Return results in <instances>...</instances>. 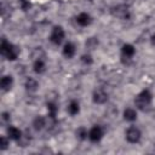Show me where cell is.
Returning <instances> with one entry per match:
<instances>
[{
  "label": "cell",
  "instance_id": "cell-1",
  "mask_svg": "<svg viewBox=\"0 0 155 155\" xmlns=\"http://www.w3.org/2000/svg\"><path fill=\"white\" fill-rule=\"evenodd\" d=\"M0 52H1V56L5 57L7 61H16L19 56V47L16 46L15 44L7 41L5 38L1 40V44H0Z\"/></svg>",
  "mask_w": 155,
  "mask_h": 155
},
{
  "label": "cell",
  "instance_id": "cell-2",
  "mask_svg": "<svg viewBox=\"0 0 155 155\" xmlns=\"http://www.w3.org/2000/svg\"><path fill=\"white\" fill-rule=\"evenodd\" d=\"M134 105L137 109L139 110H145L147 108L150 107L151 102H153V93L150 92V90L144 88L140 92H138L134 97Z\"/></svg>",
  "mask_w": 155,
  "mask_h": 155
},
{
  "label": "cell",
  "instance_id": "cell-3",
  "mask_svg": "<svg viewBox=\"0 0 155 155\" xmlns=\"http://www.w3.org/2000/svg\"><path fill=\"white\" fill-rule=\"evenodd\" d=\"M110 12L114 17L119 18V19H122V21H128L131 19V10L128 7V5L126 4H119V5H115L110 8Z\"/></svg>",
  "mask_w": 155,
  "mask_h": 155
},
{
  "label": "cell",
  "instance_id": "cell-4",
  "mask_svg": "<svg viewBox=\"0 0 155 155\" xmlns=\"http://www.w3.org/2000/svg\"><path fill=\"white\" fill-rule=\"evenodd\" d=\"M48 39H50L51 44H53L56 46H59L64 41V39H65V31H64L63 27L62 25H54V27H52Z\"/></svg>",
  "mask_w": 155,
  "mask_h": 155
},
{
  "label": "cell",
  "instance_id": "cell-5",
  "mask_svg": "<svg viewBox=\"0 0 155 155\" xmlns=\"http://www.w3.org/2000/svg\"><path fill=\"white\" fill-rule=\"evenodd\" d=\"M125 138L128 143L131 144H137L139 143L140 138H142V131L137 127V126H130L126 131H125Z\"/></svg>",
  "mask_w": 155,
  "mask_h": 155
},
{
  "label": "cell",
  "instance_id": "cell-6",
  "mask_svg": "<svg viewBox=\"0 0 155 155\" xmlns=\"http://www.w3.org/2000/svg\"><path fill=\"white\" fill-rule=\"evenodd\" d=\"M104 137V130L101 125H93L88 130V140L91 143H99Z\"/></svg>",
  "mask_w": 155,
  "mask_h": 155
},
{
  "label": "cell",
  "instance_id": "cell-7",
  "mask_svg": "<svg viewBox=\"0 0 155 155\" xmlns=\"http://www.w3.org/2000/svg\"><path fill=\"white\" fill-rule=\"evenodd\" d=\"M108 92L103 87H96L92 92V101L94 104H104L108 101Z\"/></svg>",
  "mask_w": 155,
  "mask_h": 155
},
{
  "label": "cell",
  "instance_id": "cell-8",
  "mask_svg": "<svg viewBox=\"0 0 155 155\" xmlns=\"http://www.w3.org/2000/svg\"><path fill=\"white\" fill-rule=\"evenodd\" d=\"M6 136H7V137H8L11 140L18 142V140L22 138V136H23V132H22V131H21L18 127L10 125V126L6 128Z\"/></svg>",
  "mask_w": 155,
  "mask_h": 155
},
{
  "label": "cell",
  "instance_id": "cell-9",
  "mask_svg": "<svg viewBox=\"0 0 155 155\" xmlns=\"http://www.w3.org/2000/svg\"><path fill=\"white\" fill-rule=\"evenodd\" d=\"M46 109H47V115H48V119L50 120H56V116L58 114V105H57V102L54 99H50L47 101L46 103Z\"/></svg>",
  "mask_w": 155,
  "mask_h": 155
},
{
  "label": "cell",
  "instance_id": "cell-10",
  "mask_svg": "<svg viewBox=\"0 0 155 155\" xmlns=\"http://www.w3.org/2000/svg\"><path fill=\"white\" fill-rule=\"evenodd\" d=\"M31 126H33V128H34L35 131L40 132V131H42L44 128L47 127V119H46L45 116H42V115H38V116H35V117L33 119Z\"/></svg>",
  "mask_w": 155,
  "mask_h": 155
},
{
  "label": "cell",
  "instance_id": "cell-11",
  "mask_svg": "<svg viewBox=\"0 0 155 155\" xmlns=\"http://www.w3.org/2000/svg\"><path fill=\"white\" fill-rule=\"evenodd\" d=\"M75 53H76V46H75V44L71 42V41L65 42L64 46H63V48H62V54L65 58L70 59V58H73L75 56Z\"/></svg>",
  "mask_w": 155,
  "mask_h": 155
},
{
  "label": "cell",
  "instance_id": "cell-12",
  "mask_svg": "<svg viewBox=\"0 0 155 155\" xmlns=\"http://www.w3.org/2000/svg\"><path fill=\"white\" fill-rule=\"evenodd\" d=\"M136 53V48L132 44H124L121 46V57L124 59H132Z\"/></svg>",
  "mask_w": 155,
  "mask_h": 155
},
{
  "label": "cell",
  "instance_id": "cell-13",
  "mask_svg": "<svg viewBox=\"0 0 155 155\" xmlns=\"http://www.w3.org/2000/svg\"><path fill=\"white\" fill-rule=\"evenodd\" d=\"M76 23L80 25V27H88L91 23H92V17L90 13L87 12H80L76 18H75Z\"/></svg>",
  "mask_w": 155,
  "mask_h": 155
},
{
  "label": "cell",
  "instance_id": "cell-14",
  "mask_svg": "<svg viewBox=\"0 0 155 155\" xmlns=\"http://www.w3.org/2000/svg\"><path fill=\"white\" fill-rule=\"evenodd\" d=\"M33 70L38 75L44 74L46 71V62H45V58L34 59V62H33Z\"/></svg>",
  "mask_w": 155,
  "mask_h": 155
},
{
  "label": "cell",
  "instance_id": "cell-15",
  "mask_svg": "<svg viewBox=\"0 0 155 155\" xmlns=\"http://www.w3.org/2000/svg\"><path fill=\"white\" fill-rule=\"evenodd\" d=\"M13 86V78L11 75H4L0 80V88L2 92H8Z\"/></svg>",
  "mask_w": 155,
  "mask_h": 155
},
{
  "label": "cell",
  "instance_id": "cell-16",
  "mask_svg": "<svg viewBox=\"0 0 155 155\" xmlns=\"http://www.w3.org/2000/svg\"><path fill=\"white\" fill-rule=\"evenodd\" d=\"M137 116H138V113L134 108H126L124 111H122V117L125 121H128V122H133L137 120Z\"/></svg>",
  "mask_w": 155,
  "mask_h": 155
},
{
  "label": "cell",
  "instance_id": "cell-17",
  "mask_svg": "<svg viewBox=\"0 0 155 155\" xmlns=\"http://www.w3.org/2000/svg\"><path fill=\"white\" fill-rule=\"evenodd\" d=\"M24 88H25V91H28V92H35V91L39 88V81H38L35 78L29 76V78L25 79Z\"/></svg>",
  "mask_w": 155,
  "mask_h": 155
},
{
  "label": "cell",
  "instance_id": "cell-18",
  "mask_svg": "<svg viewBox=\"0 0 155 155\" xmlns=\"http://www.w3.org/2000/svg\"><path fill=\"white\" fill-rule=\"evenodd\" d=\"M67 111L69 115L71 116H75L80 113V103L79 101L76 99H71L69 103H68V107H67Z\"/></svg>",
  "mask_w": 155,
  "mask_h": 155
},
{
  "label": "cell",
  "instance_id": "cell-19",
  "mask_svg": "<svg viewBox=\"0 0 155 155\" xmlns=\"http://www.w3.org/2000/svg\"><path fill=\"white\" fill-rule=\"evenodd\" d=\"M75 134H76L78 139H80V140H86V139H88V130H87L86 127H84V126H80V127L75 131Z\"/></svg>",
  "mask_w": 155,
  "mask_h": 155
},
{
  "label": "cell",
  "instance_id": "cell-20",
  "mask_svg": "<svg viewBox=\"0 0 155 155\" xmlns=\"http://www.w3.org/2000/svg\"><path fill=\"white\" fill-rule=\"evenodd\" d=\"M80 61H81V63L84 65H87V67H90V65L93 64V57L91 56V53H84L80 57Z\"/></svg>",
  "mask_w": 155,
  "mask_h": 155
},
{
  "label": "cell",
  "instance_id": "cell-21",
  "mask_svg": "<svg viewBox=\"0 0 155 155\" xmlns=\"http://www.w3.org/2000/svg\"><path fill=\"white\" fill-rule=\"evenodd\" d=\"M45 51L41 48V47H36V48H34V51H33V53H31V57H33V59H38V58H45Z\"/></svg>",
  "mask_w": 155,
  "mask_h": 155
},
{
  "label": "cell",
  "instance_id": "cell-22",
  "mask_svg": "<svg viewBox=\"0 0 155 155\" xmlns=\"http://www.w3.org/2000/svg\"><path fill=\"white\" fill-rule=\"evenodd\" d=\"M30 139H31L30 134H28V133H23L22 138H21V139L17 142V143H18V147H27V145L29 144Z\"/></svg>",
  "mask_w": 155,
  "mask_h": 155
},
{
  "label": "cell",
  "instance_id": "cell-23",
  "mask_svg": "<svg viewBox=\"0 0 155 155\" xmlns=\"http://www.w3.org/2000/svg\"><path fill=\"white\" fill-rule=\"evenodd\" d=\"M10 138L7 137V136H1L0 137V150H6L7 148H8V145H10Z\"/></svg>",
  "mask_w": 155,
  "mask_h": 155
},
{
  "label": "cell",
  "instance_id": "cell-24",
  "mask_svg": "<svg viewBox=\"0 0 155 155\" xmlns=\"http://www.w3.org/2000/svg\"><path fill=\"white\" fill-rule=\"evenodd\" d=\"M97 46H98V40H97V38H88V39L86 40V47H87V48L94 50Z\"/></svg>",
  "mask_w": 155,
  "mask_h": 155
},
{
  "label": "cell",
  "instance_id": "cell-25",
  "mask_svg": "<svg viewBox=\"0 0 155 155\" xmlns=\"http://www.w3.org/2000/svg\"><path fill=\"white\" fill-rule=\"evenodd\" d=\"M18 2H19V7L23 11H28L31 7V4H30L29 0H18Z\"/></svg>",
  "mask_w": 155,
  "mask_h": 155
},
{
  "label": "cell",
  "instance_id": "cell-26",
  "mask_svg": "<svg viewBox=\"0 0 155 155\" xmlns=\"http://www.w3.org/2000/svg\"><path fill=\"white\" fill-rule=\"evenodd\" d=\"M10 120H11V114L8 111H2L1 113V121L4 124H7V122H10Z\"/></svg>",
  "mask_w": 155,
  "mask_h": 155
},
{
  "label": "cell",
  "instance_id": "cell-27",
  "mask_svg": "<svg viewBox=\"0 0 155 155\" xmlns=\"http://www.w3.org/2000/svg\"><path fill=\"white\" fill-rule=\"evenodd\" d=\"M150 42H151V45H153V46H155V33L150 36Z\"/></svg>",
  "mask_w": 155,
  "mask_h": 155
},
{
  "label": "cell",
  "instance_id": "cell-28",
  "mask_svg": "<svg viewBox=\"0 0 155 155\" xmlns=\"http://www.w3.org/2000/svg\"><path fill=\"white\" fill-rule=\"evenodd\" d=\"M153 117L155 119V109H154V111H153Z\"/></svg>",
  "mask_w": 155,
  "mask_h": 155
}]
</instances>
